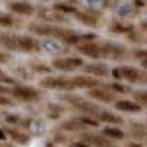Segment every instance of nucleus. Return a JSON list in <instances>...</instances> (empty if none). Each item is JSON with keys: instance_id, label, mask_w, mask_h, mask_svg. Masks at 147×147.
<instances>
[{"instance_id": "obj_1", "label": "nucleus", "mask_w": 147, "mask_h": 147, "mask_svg": "<svg viewBox=\"0 0 147 147\" xmlns=\"http://www.w3.org/2000/svg\"><path fill=\"white\" fill-rule=\"evenodd\" d=\"M110 75L116 80L125 79V80H131V82H137V80L143 82L145 80V73L136 69V67H118V69H114V71H110Z\"/></svg>"}, {"instance_id": "obj_2", "label": "nucleus", "mask_w": 147, "mask_h": 147, "mask_svg": "<svg viewBox=\"0 0 147 147\" xmlns=\"http://www.w3.org/2000/svg\"><path fill=\"white\" fill-rule=\"evenodd\" d=\"M51 67L57 69V71H63V73H71L75 69L82 67V59L80 57H55Z\"/></svg>"}, {"instance_id": "obj_3", "label": "nucleus", "mask_w": 147, "mask_h": 147, "mask_svg": "<svg viewBox=\"0 0 147 147\" xmlns=\"http://www.w3.org/2000/svg\"><path fill=\"white\" fill-rule=\"evenodd\" d=\"M125 55H127V51L124 49V45H118V43H112V41H106V43L100 45V57L122 61V59H125Z\"/></svg>"}, {"instance_id": "obj_4", "label": "nucleus", "mask_w": 147, "mask_h": 147, "mask_svg": "<svg viewBox=\"0 0 147 147\" xmlns=\"http://www.w3.org/2000/svg\"><path fill=\"white\" fill-rule=\"evenodd\" d=\"M10 94L18 100L24 102H35L39 100V90L37 88H32V86H14L10 90Z\"/></svg>"}, {"instance_id": "obj_5", "label": "nucleus", "mask_w": 147, "mask_h": 147, "mask_svg": "<svg viewBox=\"0 0 147 147\" xmlns=\"http://www.w3.org/2000/svg\"><path fill=\"white\" fill-rule=\"evenodd\" d=\"M16 49L26 51V53H35V51H39V43H37V39H34L32 35H18Z\"/></svg>"}, {"instance_id": "obj_6", "label": "nucleus", "mask_w": 147, "mask_h": 147, "mask_svg": "<svg viewBox=\"0 0 147 147\" xmlns=\"http://www.w3.org/2000/svg\"><path fill=\"white\" fill-rule=\"evenodd\" d=\"M77 49L80 55H86L90 59H100V43H96V41H80Z\"/></svg>"}, {"instance_id": "obj_7", "label": "nucleus", "mask_w": 147, "mask_h": 147, "mask_svg": "<svg viewBox=\"0 0 147 147\" xmlns=\"http://www.w3.org/2000/svg\"><path fill=\"white\" fill-rule=\"evenodd\" d=\"M75 16H77L84 26H90V28L98 26V22H100V12L98 10H77Z\"/></svg>"}, {"instance_id": "obj_8", "label": "nucleus", "mask_w": 147, "mask_h": 147, "mask_svg": "<svg viewBox=\"0 0 147 147\" xmlns=\"http://www.w3.org/2000/svg\"><path fill=\"white\" fill-rule=\"evenodd\" d=\"M71 88H94V86H100V80L94 79V77H75V79H69Z\"/></svg>"}, {"instance_id": "obj_9", "label": "nucleus", "mask_w": 147, "mask_h": 147, "mask_svg": "<svg viewBox=\"0 0 147 147\" xmlns=\"http://www.w3.org/2000/svg\"><path fill=\"white\" fill-rule=\"evenodd\" d=\"M41 84H43L45 88H51V90H65V88H71L69 79H63V77H47V79L41 80Z\"/></svg>"}, {"instance_id": "obj_10", "label": "nucleus", "mask_w": 147, "mask_h": 147, "mask_svg": "<svg viewBox=\"0 0 147 147\" xmlns=\"http://www.w3.org/2000/svg\"><path fill=\"white\" fill-rule=\"evenodd\" d=\"M14 14H20V16H32L35 12V8L30 4V2H26V0H16V2H10V6H8Z\"/></svg>"}, {"instance_id": "obj_11", "label": "nucleus", "mask_w": 147, "mask_h": 147, "mask_svg": "<svg viewBox=\"0 0 147 147\" xmlns=\"http://www.w3.org/2000/svg\"><path fill=\"white\" fill-rule=\"evenodd\" d=\"M34 14H37L41 20H45V22H61L63 20V14L57 10H49V8H39L37 12H34Z\"/></svg>"}, {"instance_id": "obj_12", "label": "nucleus", "mask_w": 147, "mask_h": 147, "mask_svg": "<svg viewBox=\"0 0 147 147\" xmlns=\"http://www.w3.org/2000/svg\"><path fill=\"white\" fill-rule=\"evenodd\" d=\"M88 94H90L92 98L102 100V102H112L114 100V94L110 90H106L104 86H94V88H90V90H88Z\"/></svg>"}, {"instance_id": "obj_13", "label": "nucleus", "mask_w": 147, "mask_h": 147, "mask_svg": "<svg viewBox=\"0 0 147 147\" xmlns=\"http://www.w3.org/2000/svg\"><path fill=\"white\" fill-rule=\"evenodd\" d=\"M84 71L90 73V77H106V75L110 73L108 67H106L104 63H90V65L84 67Z\"/></svg>"}, {"instance_id": "obj_14", "label": "nucleus", "mask_w": 147, "mask_h": 147, "mask_svg": "<svg viewBox=\"0 0 147 147\" xmlns=\"http://www.w3.org/2000/svg\"><path fill=\"white\" fill-rule=\"evenodd\" d=\"M116 108L122 110V112H139L143 106L141 104H136V102H129V100H118L116 102Z\"/></svg>"}, {"instance_id": "obj_15", "label": "nucleus", "mask_w": 147, "mask_h": 147, "mask_svg": "<svg viewBox=\"0 0 147 147\" xmlns=\"http://www.w3.org/2000/svg\"><path fill=\"white\" fill-rule=\"evenodd\" d=\"M16 39L18 35L14 34H0V45L4 49H16Z\"/></svg>"}, {"instance_id": "obj_16", "label": "nucleus", "mask_w": 147, "mask_h": 147, "mask_svg": "<svg viewBox=\"0 0 147 147\" xmlns=\"http://www.w3.org/2000/svg\"><path fill=\"white\" fill-rule=\"evenodd\" d=\"M0 26L2 28H16L18 22H16V18L8 14V12H0Z\"/></svg>"}, {"instance_id": "obj_17", "label": "nucleus", "mask_w": 147, "mask_h": 147, "mask_svg": "<svg viewBox=\"0 0 147 147\" xmlns=\"http://www.w3.org/2000/svg\"><path fill=\"white\" fill-rule=\"evenodd\" d=\"M104 136L112 137V139H122V137H124V131L118 129V127H110V125H106V127H104Z\"/></svg>"}, {"instance_id": "obj_18", "label": "nucleus", "mask_w": 147, "mask_h": 147, "mask_svg": "<svg viewBox=\"0 0 147 147\" xmlns=\"http://www.w3.org/2000/svg\"><path fill=\"white\" fill-rule=\"evenodd\" d=\"M131 30H134V26H129V24H120V22L112 24V32H116V34H127Z\"/></svg>"}, {"instance_id": "obj_19", "label": "nucleus", "mask_w": 147, "mask_h": 147, "mask_svg": "<svg viewBox=\"0 0 147 147\" xmlns=\"http://www.w3.org/2000/svg\"><path fill=\"white\" fill-rule=\"evenodd\" d=\"M8 136H12V139H16L18 143H28V141H30V136L20 134V131H16V129H10V131H8Z\"/></svg>"}, {"instance_id": "obj_20", "label": "nucleus", "mask_w": 147, "mask_h": 147, "mask_svg": "<svg viewBox=\"0 0 147 147\" xmlns=\"http://www.w3.org/2000/svg\"><path fill=\"white\" fill-rule=\"evenodd\" d=\"M53 10L61 12V14H77V8L75 6H69V4H55Z\"/></svg>"}, {"instance_id": "obj_21", "label": "nucleus", "mask_w": 147, "mask_h": 147, "mask_svg": "<svg viewBox=\"0 0 147 147\" xmlns=\"http://www.w3.org/2000/svg\"><path fill=\"white\" fill-rule=\"evenodd\" d=\"M100 118L106 120V122H110V124H122V118H118V116L112 114V112H100Z\"/></svg>"}, {"instance_id": "obj_22", "label": "nucleus", "mask_w": 147, "mask_h": 147, "mask_svg": "<svg viewBox=\"0 0 147 147\" xmlns=\"http://www.w3.org/2000/svg\"><path fill=\"white\" fill-rule=\"evenodd\" d=\"M84 125L80 120H71V122H65L63 124V129H82Z\"/></svg>"}, {"instance_id": "obj_23", "label": "nucleus", "mask_w": 147, "mask_h": 147, "mask_svg": "<svg viewBox=\"0 0 147 147\" xmlns=\"http://www.w3.org/2000/svg\"><path fill=\"white\" fill-rule=\"evenodd\" d=\"M84 141H86V143H96V145H100V147L108 145L104 137H92V136H86V137H84Z\"/></svg>"}, {"instance_id": "obj_24", "label": "nucleus", "mask_w": 147, "mask_h": 147, "mask_svg": "<svg viewBox=\"0 0 147 147\" xmlns=\"http://www.w3.org/2000/svg\"><path fill=\"white\" fill-rule=\"evenodd\" d=\"M106 88H112L114 92H129V88H127L125 84H120V82H112V84L106 86Z\"/></svg>"}, {"instance_id": "obj_25", "label": "nucleus", "mask_w": 147, "mask_h": 147, "mask_svg": "<svg viewBox=\"0 0 147 147\" xmlns=\"http://www.w3.org/2000/svg\"><path fill=\"white\" fill-rule=\"evenodd\" d=\"M80 122H82V125H92V127H96V125H98V120H94V118H88V116L80 118Z\"/></svg>"}, {"instance_id": "obj_26", "label": "nucleus", "mask_w": 147, "mask_h": 147, "mask_svg": "<svg viewBox=\"0 0 147 147\" xmlns=\"http://www.w3.org/2000/svg\"><path fill=\"white\" fill-rule=\"evenodd\" d=\"M134 55H136L137 59H141V63L145 65V49H136V51H134Z\"/></svg>"}, {"instance_id": "obj_27", "label": "nucleus", "mask_w": 147, "mask_h": 147, "mask_svg": "<svg viewBox=\"0 0 147 147\" xmlns=\"http://www.w3.org/2000/svg\"><path fill=\"white\" fill-rule=\"evenodd\" d=\"M136 98L139 102H141V106H143V104H145L147 102V96H145V90H141V92H136Z\"/></svg>"}, {"instance_id": "obj_28", "label": "nucleus", "mask_w": 147, "mask_h": 147, "mask_svg": "<svg viewBox=\"0 0 147 147\" xmlns=\"http://www.w3.org/2000/svg\"><path fill=\"white\" fill-rule=\"evenodd\" d=\"M10 104H12V100L8 96H2V94H0V106H10Z\"/></svg>"}, {"instance_id": "obj_29", "label": "nucleus", "mask_w": 147, "mask_h": 147, "mask_svg": "<svg viewBox=\"0 0 147 147\" xmlns=\"http://www.w3.org/2000/svg\"><path fill=\"white\" fill-rule=\"evenodd\" d=\"M18 120H20L18 116H6V122L8 124H18Z\"/></svg>"}, {"instance_id": "obj_30", "label": "nucleus", "mask_w": 147, "mask_h": 147, "mask_svg": "<svg viewBox=\"0 0 147 147\" xmlns=\"http://www.w3.org/2000/svg\"><path fill=\"white\" fill-rule=\"evenodd\" d=\"M6 61H10V55L4 53V51H0V63H6Z\"/></svg>"}, {"instance_id": "obj_31", "label": "nucleus", "mask_w": 147, "mask_h": 147, "mask_svg": "<svg viewBox=\"0 0 147 147\" xmlns=\"http://www.w3.org/2000/svg\"><path fill=\"white\" fill-rule=\"evenodd\" d=\"M4 139H6V131H4V129H0V141H4Z\"/></svg>"}, {"instance_id": "obj_32", "label": "nucleus", "mask_w": 147, "mask_h": 147, "mask_svg": "<svg viewBox=\"0 0 147 147\" xmlns=\"http://www.w3.org/2000/svg\"><path fill=\"white\" fill-rule=\"evenodd\" d=\"M4 92H10V88H6V86H2V84H0V94H4Z\"/></svg>"}, {"instance_id": "obj_33", "label": "nucleus", "mask_w": 147, "mask_h": 147, "mask_svg": "<svg viewBox=\"0 0 147 147\" xmlns=\"http://www.w3.org/2000/svg\"><path fill=\"white\" fill-rule=\"evenodd\" d=\"M75 147H88V143H75Z\"/></svg>"}, {"instance_id": "obj_34", "label": "nucleus", "mask_w": 147, "mask_h": 147, "mask_svg": "<svg viewBox=\"0 0 147 147\" xmlns=\"http://www.w3.org/2000/svg\"><path fill=\"white\" fill-rule=\"evenodd\" d=\"M2 77H4V73H2V71H0V79H2Z\"/></svg>"}]
</instances>
